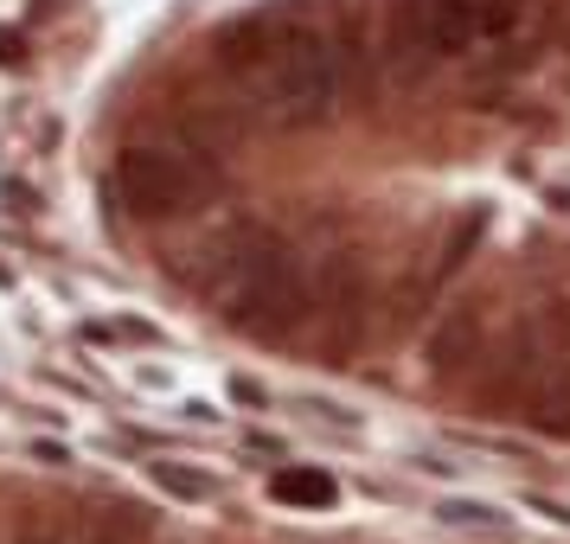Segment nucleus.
Segmentation results:
<instances>
[{"mask_svg":"<svg viewBox=\"0 0 570 544\" xmlns=\"http://www.w3.org/2000/svg\"><path fill=\"white\" fill-rule=\"evenodd\" d=\"M218 71L269 129L334 122L360 83V39L321 0H263L212 39Z\"/></svg>","mask_w":570,"mask_h":544,"instance_id":"obj_1","label":"nucleus"},{"mask_svg":"<svg viewBox=\"0 0 570 544\" xmlns=\"http://www.w3.org/2000/svg\"><path fill=\"white\" fill-rule=\"evenodd\" d=\"M532 27V0H397L391 39L416 65H474L519 46Z\"/></svg>","mask_w":570,"mask_h":544,"instance_id":"obj_2","label":"nucleus"},{"mask_svg":"<svg viewBox=\"0 0 570 544\" xmlns=\"http://www.w3.org/2000/svg\"><path fill=\"white\" fill-rule=\"evenodd\" d=\"M109 192L135 211V218H180L199 211L225 192V167L206 141H186V135H148L129 141L116 167H109Z\"/></svg>","mask_w":570,"mask_h":544,"instance_id":"obj_3","label":"nucleus"},{"mask_svg":"<svg viewBox=\"0 0 570 544\" xmlns=\"http://www.w3.org/2000/svg\"><path fill=\"white\" fill-rule=\"evenodd\" d=\"M493 339H500V314H493V295H468L442 314L430 339H423V365L436 385H474L481 365H488Z\"/></svg>","mask_w":570,"mask_h":544,"instance_id":"obj_4","label":"nucleus"},{"mask_svg":"<svg viewBox=\"0 0 570 544\" xmlns=\"http://www.w3.org/2000/svg\"><path fill=\"white\" fill-rule=\"evenodd\" d=\"M481 237H488V218H481V211H468L462 225H442L436 244H430V250L411 263V276L397 283V320H416V314L442 308L449 283L468 269V257L481 250Z\"/></svg>","mask_w":570,"mask_h":544,"instance_id":"obj_5","label":"nucleus"},{"mask_svg":"<svg viewBox=\"0 0 570 544\" xmlns=\"http://www.w3.org/2000/svg\"><path fill=\"white\" fill-rule=\"evenodd\" d=\"M269 493H276L283 506H334L340 500V487L327 474H314V467H283V474L269 481Z\"/></svg>","mask_w":570,"mask_h":544,"instance_id":"obj_6","label":"nucleus"},{"mask_svg":"<svg viewBox=\"0 0 570 544\" xmlns=\"http://www.w3.org/2000/svg\"><path fill=\"white\" fill-rule=\"evenodd\" d=\"M442 518H449V525H500V513H493V506H474V500H449V506H442Z\"/></svg>","mask_w":570,"mask_h":544,"instance_id":"obj_7","label":"nucleus"}]
</instances>
